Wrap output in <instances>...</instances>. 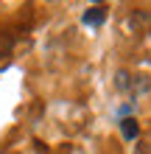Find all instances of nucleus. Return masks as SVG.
<instances>
[{"label": "nucleus", "instance_id": "f257e3e1", "mask_svg": "<svg viewBox=\"0 0 151 154\" xmlns=\"http://www.w3.org/2000/svg\"><path fill=\"white\" fill-rule=\"evenodd\" d=\"M129 31L131 34H140V37H143V34H148L151 31V11H134L129 17Z\"/></svg>", "mask_w": 151, "mask_h": 154}, {"label": "nucleus", "instance_id": "f03ea898", "mask_svg": "<svg viewBox=\"0 0 151 154\" xmlns=\"http://www.w3.org/2000/svg\"><path fill=\"white\" fill-rule=\"evenodd\" d=\"M81 23H84V25H90V28H98V25H104V23H106V8H101V6L87 8L84 17H81Z\"/></svg>", "mask_w": 151, "mask_h": 154}, {"label": "nucleus", "instance_id": "7ed1b4c3", "mask_svg": "<svg viewBox=\"0 0 151 154\" xmlns=\"http://www.w3.org/2000/svg\"><path fill=\"white\" fill-rule=\"evenodd\" d=\"M120 134L126 140H134L137 137V121H134V118H123V121H120Z\"/></svg>", "mask_w": 151, "mask_h": 154}, {"label": "nucleus", "instance_id": "20e7f679", "mask_svg": "<svg viewBox=\"0 0 151 154\" xmlns=\"http://www.w3.org/2000/svg\"><path fill=\"white\" fill-rule=\"evenodd\" d=\"M115 87H118L120 93L131 87V79H129V73H126V70H118V76H115Z\"/></svg>", "mask_w": 151, "mask_h": 154}, {"label": "nucleus", "instance_id": "39448f33", "mask_svg": "<svg viewBox=\"0 0 151 154\" xmlns=\"http://www.w3.org/2000/svg\"><path fill=\"white\" fill-rule=\"evenodd\" d=\"M92 3H101V0H92Z\"/></svg>", "mask_w": 151, "mask_h": 154}, {"label": "nucleus", "instance_id": "423d86ee", "mask_svg": "<svg viewBox=\"0 0 151 154\" xmlns=\"http://www.w3.org/2000/svg\"><path fill=\"white\" fill-rule=\"evenodd\" d=\"M0 154H6V151H0Z\"/></svg>", "mask_w": 151, "mask_h": 154}]
</instances>
